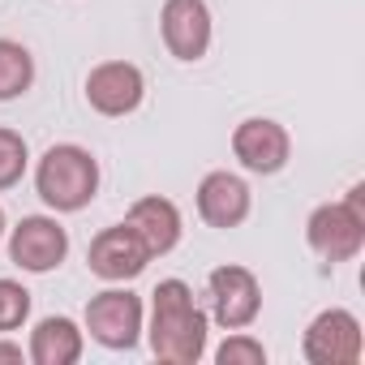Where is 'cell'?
I'll use <instances>...</instances> for the list:
<instances>
[{"mask_svg": "<svg viewBox=\"0 0 365 365\" xmlns=\"http://www.w3.org/2000/svg\"><path fill=\"white\" fill-rule=\"evenodd\" d=\"M142 297L129 288H103L86 301V331L95 344L112 348V352H133L142 339Z\"/></svg>", "mask_w": 365, "mask_h": 365, "instance_id": "277c9868", "label": "cell"}, {"mask_svg": "<svg viewBox=\"0 0 365 365\" xmlns=\"http://www.w3.org/2000/svg\"><path fill=\"white\" fill-rule=\"evenodd\" d=\"M159 35H163V48L176 61H185V65L202 61L207 48H211V9H207V0H163Z\"/></svg>", "mask_w": 365, "mask_h": 365, "instance_id": "30bf717a", "label": "cell"}, {"mask_svg": "<svg viewBox=\"0 0 365 365\" xmlns=\"http://www.w3.org/2000/svg\"><path fill=\"white\" fill-rule=\"evenodd\" d=\"M26 163H31L26 138H22L18 129H5V125H0V190H14L18 180L26 176Z\"/></svg>", "mask_w": 365, "mask_h": 365, "instance_id": "2e32d148", "label": "cell"}, {"mask_svg": "<svg viewBox=\"0 0 365 365\" xmlns=\"http://www.w3.org/2000/svg\"><path fill=\"white\" fill-rule=\"evenodd\" d=\"M250 211H254V194H250V185L237 176V172H207L202 176V185H198V215H202V224H211V228H241L245 220H250Z\"/></svg>", "mask_w": 365, "mask_h": 365, "instance_id": "7c38bea8", "label": "cell"}, {"mask_svg": "<svg viewBox=\"0 0 365 365\" xmlns=\"http://www.w3.org/2000/svg\"><path fill=\"white\" fill-rule=\"evenodd\" d=\"M35 194L56 215H73V211L91 207L99 194V159L78 142L48 146L43 159L35 163Z\"/></svg>", "mask_w": 365, "mask_h": 365, "instance_id": "7a4b0ae2", "label": "cell"}, {"mask_svg": "<svg viewBox=\"0 0 365 365\" xmlns=\"http://www.w3.org/2000/svg\"><path fill=\"white\" fill-rule=\"evenodd\" d=\"M207 292H211V314L224 331H245L262 314V284L250 267H237V262L215 267L207 275Z\"/></svg>", "mask_w": 365, "mask_h": 365, "instance_id": "5b68a950", "label": "cell"}, {"mask_svg": "<svg viewBox=\"0 0 365 365\" xmlns=\"http://www.w3.org/2000/svg\"><path fill=\"white\" fill-rule=\"evenodd\" d=\"M232 155L241 159L245 172H258V176H275L288 168L292 159V138L279 120L271 116H250L232 129Z\"/></svg>", "mask_w": 365, "mask_h": 365, "instance_id": "9c48e42d", "label": "cell"}, {"mask_svg": "<svg viewBox=\"0 0 365 365\" xmlns=\"http://www.w3.org/2000/svg\"><path fill=\"white\" fill-rule=\"evenodd\" d=\"M0 237H5V207H0Z\"/></svg>", "mask_w": 365, "mask_h": 365, "instance_id": "ffe728a7", "label": "cell"}, {"mask_svg": "<svg viewBox=\"0 0 365 365\" xmlns=\"http://www.w3.org/2000/svg\"><path fill=\"white\" fill-rule=\"evenodd\" d=\"M305 241L322 262H352L365 250V185H352L339 202H322L305 220Z\"/></svg>", "mask_w": 365, "mask_h": 365, "instance_id": "3957f363", "label": "cell"}, {"mask_svg": "<svg viewBox=\"0 0 365 365\" xmlns=\"http://www.w3.org/2000/svg\"><path fill=\"white\" fill-rule=\"evenodd\" d=\"M35 86V56L18 39H0V103L22 99Z\"/></svg>", "mask_w": 365, "mask_h": 365, "instance_id": "9a60e30c", "label": "cell"}, {"mask_svg": "<svg viewBox=\"0 0 365 365\" xmlns=\"http://www.w3.org/2000/svg\"><path fill=\"white\" fill-rule=\"evenodd\" d=\"M309 365H356L365 352V331L352 309H322L301 339Z\"/></svg>", "mask_w": 365, "mask_h": 365, "instance_id": "8992f818", "label": "cell"}, {"mask_svg": "<svg viewBox=\"0 0 365 365\" xmlns=\"http://www.w3.org/2000/svg\"><path fill=\"white\" fill-rule=\"evenodd\" d=\"M31 318V292L18 279H0V335L18 331Z\"/></svg>", "mask_w": 365, "mask_h": 365, "instance_id": "e0dca14e", "label": "cell"}, {"mask_svg": "<svg viewBox=\"0 0 365 365\" xmlns=\"http://www.w3.org/2000/svg\"><path fill=\"white\" fill-rule=\"evenodd\" d=\"M65 258H69V232L52 215H26L9 232V262L31 271V275H48Z\"/></svg>", "mask_w": 365, "mask_h": 365, "instance_id": "52a82bcc", "label": "cell"}, {"mask_svg": "<svg viewBox=\"0 0 365 365\" xmlns=\"http://www.w3.org/2000/svg\"><path fill=\"white\" fill-rule=\"evenodd\" d=\"M150 352L168 365H198L207 356V314L185 279H163L150 292Z\"/></svg>", "mask_w": 365, "mask_h": 365, "instance_id": "6da1fadb", "label": "cell"}, {"mask_svg": "<svg viewBox=\"0 0 365 365\" xmlns=\"http://www.w3.org/2000/svg\"><path fill=\"white\" fill-rule=\"evenodd\" d=\"M215 361H220V365H262V361H267V348H262V339H254L250 331H232V335L215 348Z\"/></svg>", "mask_w": 365, "mask_h": 365, "instance_id": "ac0fdd59", "label": "cell"}, {"mask_svg": "<svg viewBox=\"0 0 365 365\" xmlns=\"http://www.w3.org/2000/svg\"><path fill=\"white\" fill-rule=\"evenodd\" d=\"M125 224L146 241V250H150V258H163V254H172L176 245H180V232H185V224H180V211H176V202L172 198H159V194H150V198H138L133 207H129V215H125Z\"/></svg>", "mask_w": 365, "mask_h": 365, "instance_id": "4fadbf2b", "label": "cell"}, {"mask_svg": "<svg viewBox=\"0 0 365 365\" xmlns=\"http://www.w3.org/2000/svg\"><path fill=\"white\" fill-rule=\"evenodd\" d=\"M82 348H86V331L73 318L52 314V318H39L35 322L31 344H26V356L35 365H78L82 361Z\"/></svg>", "mask_w": 365, "mask_h": 365, "instance_id": "5bb4252c", "label": "cell"}, {"mask_svg": "<svg viewBox=\"0 0 365 365\" xmlns=\"http://www.w3.org/2000/svg\"><path fill=\"white\" fill-rule=\"evenodd\" d=\"M146 262H150V250H146V241L129 224L103 228L91 241V250H86V267L103 284H129V279H138L146 271Z\"/></svg>", "mask_w": 365, "mask_h": 365, "instance_id": "ba28073f", "label": "cell"}, {"mask_svg": "<svg viewBox=\"0 0 365 365\" xmlns=\"http://www.w3.org/2000/svg\"><path fill=\"white\" fill-rule=\"evenodd\" d=\"M26 352H22V344H14V339H0V365H18Z\"/></svg>", "mask_w": 365, "mask_h": 365, "instance_id": "d6986e66", "label": "cell"}, {"mask_svg": "<svg viewBox=\"0 0 365 365\" xmlns=\"http://www.w3.org/2000/svg\"><path fill=\"white\" fill-rule=\"evenodd\" d=\"M146 99V78L129 61H103L86 73V103L99 116H129Z\"/></svg>", "mask_w": 365, "mask_h": 365, "instance_id": "8fae6325", "label": "cell"}]
</instances>
